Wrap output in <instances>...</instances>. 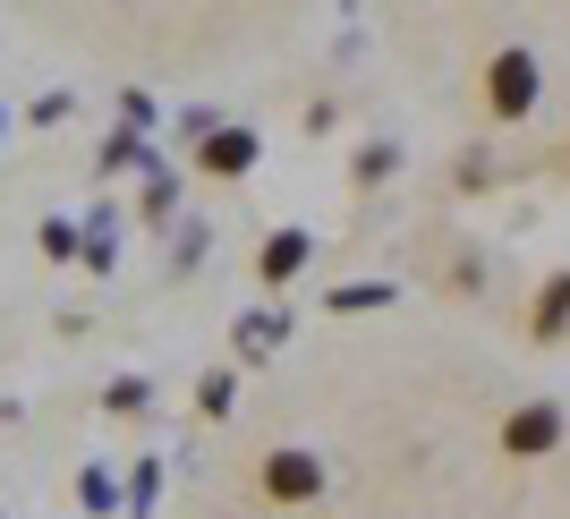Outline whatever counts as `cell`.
<instances>
[{
  "label": "cell",
  "mask_w": 570,
  "mask_h": 519,
  "mask_svg": "<svg viewBox=\"0 0 570 519\" xmlns=\"http://www.w3.org/2000/svg\"><path fill=\"white\" fill-rule=\"evenodd\" d=\"M298 264H307V231H273L264 238V282H289Z\"/></svg>",
  "instance_id": "obj_4"
},
{
  "label": "cell",
  "mask_w": 570,
  "mask_h": 519,
  "mask_svg": "<svg viewBox=\"0 0 570 519\" xmlns=\"http://www.w3.org/2000/svg\"><path fill=\"white\" fill-rule=\"evenodd\" d=\"M553 443H562V409L553 401H528V409L502 418V451H511V460H546Z\"/></svg>",
  "instance_id": "obj_3"
},
{
  "label": "cell",
  "mask_w": 570,
  "mask_h": 519,
  "mask_svg": "<svg viewBox=\"0 0 570 519\" xmlns=\"http://www.w3.org/2000/svg\"><path fill=\"white\" fill-rule=\"evenodd\" d=\"M205 163H214V170H247V163H256V137H247V128H238V137H214V145H205Z\"/></svg>",
  "instance_id": "obj_5"
},
{
  "label": "cell",
  "mask_w": 570,
  "mask_h": 519,
  "mask_svg": "<svg viewBox=\"0 0 570 519\" xmlns=\"http://www.w3.org/2000/svg\"><path fill=\"white\" fill-rule=\"evenodd\" d=\"M562 315H570V273H553L546 298H537V332H562Z\"/></svg>",
  "instance_id": "obj_6"
},
{
  "label": "cell",
  "mask_w": 570,
  "mask_h": 519,
  "mask_svg": "<svg viewBox=\"0 0 570 519\" xmlns=\"http://www.w3.org/2000/svg\"><path fill=\"white\" fill-rule=\"evenodd\" d=\"M256 486H264V502H315V494H324V460L298 451V443H273V451H264V469H256Z\"/></svg>",
  "instance_id": "obj_1"
},
{
  "label": "cell",
  "mask_w": 570,
  "mask_h": 519,
  "mask_svg": "<svg viewBox=\"0 0 570 519\" xmlns=\"http://www.w3.org/2000/svg\"><path fill=\"white\" fill-rule=\"evenodd\" d=\"M485 102H494V119L537 111V51H528V43H511V51L485 60Z\"/></svg>",
  "instance_id": "obj_2"
}]
</instances>
